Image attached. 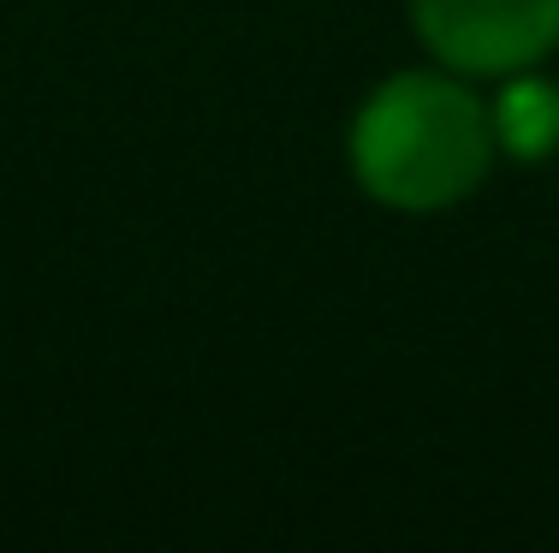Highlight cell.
Returning a JSON list of instances; mask_svg holds the SVG:
<instances>
[{"label":"cell","instance_id":"6da1fadb","mask_svg":"<svg viewBox=\"0 0 559 553\" xmlns=\"http://www.w3.org/2000/svg\"><path fill=\"white\" fill-rule=\"evenodd\" d=\"M352 155L376 196L399 208H441L488 167V125L459 84L405 77L364 108Z\"/></svg>","mask_w":559,"mask_h":553},{"label":"cell","instance_id":"3957f363","mask_svg":"<svg viewBox=\"0 0 559 553\" xmlns=\"http://www.w3.org/2000/svg\"><path fill=\"white\" fill-rule=\"evenodd\" d=\"M500 137L518 155H542L559 137V96L548 84H512L500 96Z\"/></svg>","mask_w":559,"mask_h":553},{"label":"cell","instance_id":"7a4b0ae2","mask_svg":"<svg viewBox=\"0 0 559 553\" xmlns=\"http://www.w3.org/2000/svg\"><path fill=\"white\" fill-rule=\"evenodd\" d=\"M417 24L464 72H512L559 36V0H417Z\"/></svg>","mask_w":559,"mask_h":553}]
</instances>
